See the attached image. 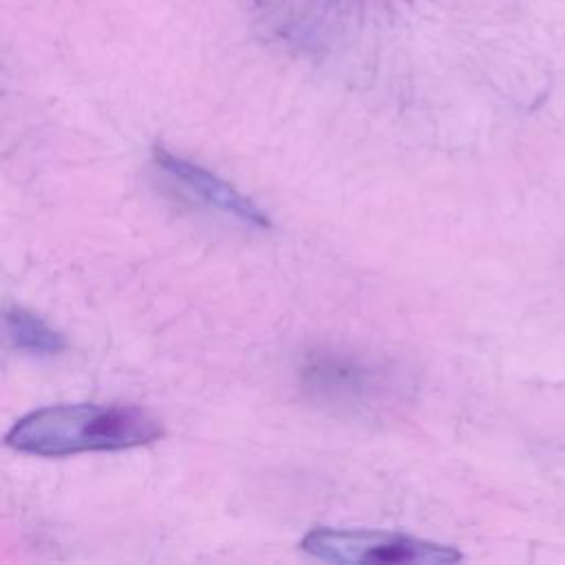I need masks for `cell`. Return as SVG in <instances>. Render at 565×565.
I'll return each mask as SVG.
<instances>
[{
	"label": "cell",
	"instance_id": "4",
	"mask_svg": "<svg viewBox=\"0 0 565 565\" xmlns=\"http://www.w3.org/2000/svg\"><path fill=\"white\" fill-rule=\"evenodd\" d=\"M152 161L163 174H168L174 183H179L188 194H192L207 207L225 216H232L249 227H258V230L271 227L267 212H263L247 194L236 190L232 183H227L218 174L205 170L203 166H196L170 152L163 146L152 148Z\"/></svg>",
	"mask_w": 565,
	"mask_h": 565
},
{
	"label": "cell",
	"instance_id": "5",
	"mask_svg": "<svg viewBox=\"0 0 565 565\" xmlns=\"http://www.w3.org/2000/svg\"><path fill=\"white\" fill-rule=\"evenodd\" d=\"M4 331L9 342L29 355H57L66 349L62 331L22 307H9L4 311Z\"/></svg>",
	"mask_w": 565,
	"mask_h": 565
},
{
	"label": "cell",
	"instance_id": "1",
	"mask_svg": "<svg viewBox=\"0 0 565 565\" xmlns=\"http://www.w3.org/2000/svg\"><path fill=\"white\" fill-rule=\"evenodd\" d=\"M163 437L161 422L139 406L53 404L20 417L4 441L35 457L113 452L146 446Z\"/></svg>",
	"mask_w": 565,
	"mask_h": 565
},
{
	"label": "cell",
	"instance_id": "2",
	"mask_svg": "<svg viewBox=\"0 0 565 565\" xmlns=\"http://www.w3.org/2000/svg\"><path fill=\"white\" fill-rule=\"evenodd\" d=\"M300 547L331 563H424L446 565L461 558L452 545L417 539L388 530H351V527H311Z\"/></svg>",
	"mask_w": 565,
	"mask_h": 565
},
{
	"label": "cell",
	"instance_id": "3",
	"mask_svg": "<svg viewBox=\"0 0 565 565\" xmlns=\"http://www.w3.org/2000/svg\"><path fill=\"white\" fill-rule=\"evenodd\" d=\"M300 384L320 402L362 404L388 386V375L355 353L316 351L300 369Z\"/></svg>",
	"mask_w": 565,
	"mask_h": 565
}]
</instances>
